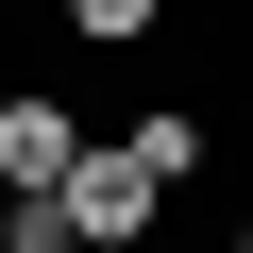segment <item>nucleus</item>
<instances>
[{"mask_svg":"<svg viewBox=\"0 0 253 253\" xmlns=\"http://www.w3.org/2000/svg\"><path fill=\"white\" fill-rule=\"evenodd\" d=\"M68 152H84V101L68 84H0V186H51Z\"/></svg>","mask_w":253,"mask_h":253,"instance_id":"nucleus-2","label":"nucleus"},{"mask_svg":"<svg viewBox=\"0 0 253 253\" xmlns=\"http://www.w3.org/2000/svg\"><path fill=\"white\" fill-rule=\"evenodd\" d=\"M68 34H84V51H152V34H169V0H68Z\"/></svg>","mask_w":253,"mask_h":253,"instance_id":"nucleus-4","label":"nucleus"},{"mask_svg":"<svg viewBox=\"0 0 253 253\" xmlns=\"http://www.w3.org/2000/svg\"><path fill=\"white\" fill-rule=\"evenodd\" d=\"M236 253H253V219H236Z\"/></svg>","mask_w":253,"mask_h":253,"instance_id":"nucleus-6","label":"nucleus"},{"mask_svg":"<svg viewBox=\"0 0 253 253\" xmlns=\"http://www.w3.org/2000/svg\"><path fill=\"white\" fill-rule=\"evenodd\" d=\"M118 152H135V169H152L169 203H186V186L219 169V135H203V101H152V118H135V135H118Z\"/></svg>","mask_w":253,"mask_h":253,"instance_id":"nucleus-3","label":"nucleus"},{"mask_svg":"<svg viewBox=\"0 0 253 253\" xmlns=\"http://www.w3.org/2000/svg\"><path fill=\"white\" fill-rule=\"evenodd\" d=\"M0 253H68V203L51 186H0Z\"/></svg>","mask_w":253,"mask_h":253,"instance_id":"nucleus-5","label":"nucleus"},{"mask_svg":"<svg viewBox=\"0 0 253 253\" xmlns=\"http://www.w3.org/2000/svg\"><path fill=\"white\" fill-rule=\"evenodd\" d=\"M51 203H68V253H152V236H169V186L118 152V135H84V152L51 169Z\"/></svg>","mask_w":253,"mask_h":253,"instance_id":"nucleus-1","label":"nucleus"}]
</instances>
